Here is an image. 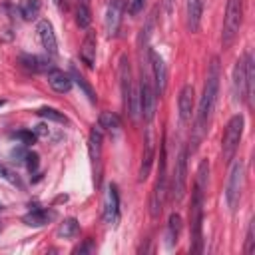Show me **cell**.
<instances>
[{"instance_id": "6da1fadb", "label": "cell", "mask_w": 255, "mask_h": 255, "mask_svg": "<svg viewBox=\"0 0 255 255\" xmlns=\"http://www.w3.org/2000/svg\"><path fill=\"white\" fill-rule=\"evenodd\" d=\"M219 78H221V66H219V58H211V64L207 68V78H205V86H203V96L199 100V108H197V116L193 122V129H191V147H187L191 153L197 149V145L201 143L205 131H207V124L211 120L215 102H217V94H219Z\"/></svg>"}, {"instance_id": "7a4b0ae2", "label": "cell", "mask_w": 255, "mask_h": 255, "mask_svg": "<svg viewBox=\"0 0 255 255\" xmlns=\"http://www.w3.org/2000/svg\"><path fill=\"white\" fill-rule=\"evenodd\" d=\"M203 193L205 189L193 183V193H191V205H189V231H191V251L199 253L203 245L201 237V223H203Z\"/></svg>"}, {"instance_id": "3957f363", "label": "cell", "mask_w": 255, "mask_h": 255, "mask_svg": "<svg viewBox=\"0 0 255 255\" xmlns=\"http://www.w3.org/2000/svg\"><path fill=\"white\" fill-rule=\"evenodd\" d=\"M241 22H243V0H227L225 16H223V30H221L223 48H229L235 42L241 30Z\"/></svg>"}, {"instance_id": "277c9868", "label": "cell", "mask_w": 255, "mask_h": 255, "mask_svg": "<svg viewBox=\"0 0 255 255\" xmlns=\"http://www.w3.org/2000/svg\"><path fill=\"white\" fill-rule=\"evenodd\" d=\"M245 187V167L241 159H235L231 163L229 169V177H227V185H225V201L229 211H235L239 201H241V193Z\"/></svg>"}, {"instance_id": "5b68a950", "label": "cell", "mask_w": 255, "mask_h": 255, "mask_svg": "<svg viewBox=\"0 0 255 255\" xmlns=\"http://www.w3.org/2000/svg\"><path fill=\"white\" fill-rule=\"evenodd\" d=\"M243 126H245V120H243L241 114H235L227 122V128H225V133H223V141H221V159L225 163L235 157V151H237L241 135H243Z\"/></svg>"}, {"instance_id": "8992f818", "label": "cell", "mask_w": 255, "mask_h": 255, "mask_svg": "<svg viewBox=\"0 0 255 255\" xmlns=\"http://www.w3.org/2000/svg\"><path fill=\"white\" fill-rule=\"evenodd\" d=\"M165 191H167V175H165V147H161L159 153V171H157V179L151 191V199H149V215L155 219L159 217L161 209H163V201H165Z\"/></svg>"}, {"instance_id": "52a82bcc", "label": "cell", "mask_w": 255, "mask_h": 255, "mask_svg": "<svg viewBox=\"0 0 255 255\" xmlns=\"http://www.w3.org/2000/svg\"><path fill=\"white\" fill-rule=\"evenodd\" d=\"M187 155L189 149L187 145L181 147L177 159H175V169H173V177H171V197L173 201H181L185 195V187H187Z\"/></svg>"}, {"instance_id": "ba28073f", "label": "cell", "mask_w": 255, "mask_h": 255, "mask_svg": "<svg viewBox=\"0 0 255 255\" xmlns=\"http://www.w3.org/2000/svg\"><path fill=\"white\" fill-rule=\"evenodd\" d=\"M155 102H157V96H155L153 84L141 72V82H139V112L145 118V122H151L153 120V116H155Z\"/></svg>"}, {"instance_id": "9c48e42d", "label": "cell", "mask_w": 255, "mask_h": 255, "mask_svg": "<svg viewBox=\"0 0 255 255\" xmlns=\"http://www.w3.org/2000/svg\"><path fill=\"white\" fill-rule=\"evenodd\" d=\"M147 58H149V66H151V76H153V90L155 96L161 98L165 94V86H167V68L163 58L155 52V50H147Z\"/></svg>"}, {"instance_id": "30bf717a", "label": "cell", "mask_w": 255, "mask_h": 255, "mask_svg": "<svg viewBox=\"0 0 255 255\" xmlns=\"http://www.w3.org/2000/svg\"><path fill=\"white\" fill-rule=\"evenodd\" d=\"M104 221L108 225H118L120 221V193L116 183H108L104 197Z\"/></svg>"}, {"instance_id": "8fae6325", "label": "cell", "mask_w": 255, "mask_h": 255, "mask_svg": "<svg viewBox=\"0 0 255 255\" xmlns=\"http://www.w3.org/2000/svg\"><path fill=\"white\" fill-rule=\"evenodd\" d=\"M120 86H122V100L124 108L129 112L131 100H133V86H131V70H129V60L126 56L120 58Z\"/></svg>"}, {"instance_id": "7c38bea8", "label": "cell", "mask_w": 255, "mask_h": 255, "mask_svg": "<svg viewBox=\"0 0 255 255\" xmlns=\"http://www.w3.org/2000/svg\"><path fill=\"white\" fill-rule=\"evenodd\" d=\"M122 14H124V0H110L108 12H106V32L110 38L118 36L120 24H122Z\"/></svg>"}, {"instance_id": "4fadbf2b", "label": "cell", "mask_w": 255, "mask_h": 255, "mask_svg": "<svg viewBox=\"0 0 255 255\" xmlns=\"http://www.w3.org/2000/svg\"><path fill=\"white\" fill-rule=\"evenodd\" d=\"M36 30H38L42 48H44L50 56H56V54H58V42H56V34H54V26H52V22H48V20H40Z\"/></svg>"}, {"instance_id": "5bb4252c", "label": "cell", "mask_w": 255, "mask_h": 255, "mask_svg": "<svg viewBox=\"0 0 255 255\" xmlns=\"http://www.w3.org/2000/svg\"><path fill=\"white\" fill-rule=\"evenodd\" d=\"M233 96L237 102L247 100V84H245V56L235 62L233 68Z\"/></svg>"}, {"instance_id": "9a60e30c", "label": "cell", "mask_w": 255, "mask_h": 255, "mask_svg": "<svg viewBox=\"0 0 255 255\" xmlns=\"http://www.w3.org/2000/svg\"><path fill=\"white\" fill-rule=\"evenodd\" d=\"M177 108H179V120L181 124H189L191 122V114H193V86L185 84L179 92L177 98Z\"/></svg>"}, {"instance_id": "2e32d148", "label": "cell", "mask_w": 255, "mask_h": 255, "mask_svg": "<svg viewBox=\"0 0 255 255\" xmlns=\"http://www.w3.org/2000/svg\"><path fill=\"white\" fill-rule=\"evenodd\" d=\"M46 76H48V84H50V88H52L54 92H58V94H66V92L72 90V76L66 74L64 70L50 68V70L46 72Z\"/></svg>"}, {"instance_id": "e0dca14e", "label": "cell", "mask_w": 255, "mask_h": 255, "mask_svg": "<svg viewBox=\"0 0 255 255\" xmlns=\"http://www.w3.org/2000/svg\"><path fill=\"white\" fill-rule=\"evenodd\" d=\"M205 0H185V14H187V28L189 32H197L201 26Z\"/></svg>"}, {"instance_id": "ac0fdd59", "label": "cell", "mask_w": 255, "mask_h": 255, "mask_svg": "<svg viewBox=\"0 0 255 255\" xmlns=\"http://www.w3.org/2000/svg\"><path fill=\"white\" fill-rule=\"evenodd\" d=\"M96 32L94 30H88L86 36H84V42L80 46V58L82 62L88 66V68H94V62H96Z\"/></svg>"}, {"instance_id": "d6986e66", "label": "cell", "mask_w": 255, "mask_h": 255, "mask_svg": "<svg viewBox=\"0 0 255 255\" xmlns=\"http://www.w3.org/2000/svg\"><path fill=\"white\" fill-rule=\"evenodd\" d=\"M54 217H56V211L44 209V207H36V209H32L30 213H26V215L22 217V221H24L28 227H42V225H46L48 221H52Z\"/></svg>"}, {"instance_id": "ffe728a7", "label": "cell", "mask_w": 255, "mask_h": 255, "mask_svg": "<svg viewBox=\"0 0 255 255\" xmlns=\"http://www.w3.org/2000/svg\"><path fill=\"white\" fill-rule=\"evenodd\" d=\"M98 124H100V129H106V131H120V128H122V120H120V116L118 114H114V112H102L100 114V120H98Z\"/></svg>"}, {"instance_id": "44dd1931", "label": "cell", "mask_w": 255, "mask_h": 255, "mask_svg": "<svg viewBox=\"0 0 255 255\" xmlns=\"http://www.w3.org/2000/svg\"><path fill=\"white\" fill-rule=\"evenodd\" d=\"M88 147H90V157H92V161L98 163L100 157H102V129H100V128H94V129L90 131Z\"/></svg>"}, {"instance_id": "7402d4cb", "label": "cell", "mask_w": 255, "mask_h": 255, "mask_svg": "<svg viewBox=\"0 0 255 255\" xmlns=\"http://www.w3.org/2000/svg\"><path fill=\"white\" fill-rule=\"evenodd\" d=\"M151 161H153V143L149 139V133H147V141H145V151H143V159H141V165H139V181H145L147 175H149V169H151Z\"/></svg>"}, {"instance_id": "603a6c76", "label": "cell", "mask_w": 255, "mask_h": 255, "mask_svg": "<svg viewBox=\"0 0 255 255\" xmlns=\"http://www.w3.org/2000/svg\"><path fill=\"white\" fill-rule=\"evenodd\" d=\"M179 231H181V217L177 213H171L169 219H167V231H165V239H167V245L169 247L177 243Z\"/></svg>"}, {"instance_id": "cb8c5ba5", "label": "cell", "mask_w": 255, "mask_h": 255, "mask_svg": "<svg viewBox=\"0 0 255 255\" xmlns=\"http://www.w3.org/2000/svg\"><path fill=\"white\" fill-rule=\"evenodd\" d=\"M20 62H22V66H24L26 70H32V72H48V70L52 68L50 62H46V60L40 58V56H22Z\"/></svg>"}, {"instance_id": "d4e9b609", "label": "cell", "mask_w": 255, "mask_h": 255, "mask_svg": "<svg viewBox=\"0 0 255 255\" xmlns=\"http://www.w3.org/2000/svg\"><path fill=\"white\" fill-rule=\"evenodd\" d=\"M76 22L80 28L88 30L90 22H92V10H90V0H80L78 2V10H76Z\"/></svg>"}, {"instance_id": "484cf974", "label": "cell", "mask_w": 255, "mask_h": 255, "mask_svg": "<svg viewBox=\"0 0 255 255\" xmlns=\"http://www.w3.org/2000/svg\"><path fill=\"white\" fill-rule=\"evenodd\" d=\"M18 8H20V14H22L24 20H34L40 14L42 2L40 0H22Z\"/></svg>"}, {"instance_id": "4316f807", "label": "cell", "mask_w": 255, "mask_h": 255, "mask_svg": "<svg viewBox=\"0 0 255 255\" xmlns=\"http://www.w3.org/2000/svg\"><path fill=\"white\" fill-rule=\"evenodd\" d=\"M78 231H80V225H78V221H76L74 217L64 219V223H60V227H58V235H60V237H66V239L76 237Z\"/></svg>"}, {"instance_id": "83f0119b", "label": "cell", "mask_w": 255, "mask_h": 255, "mask_svg": "<svg viewBox=\"0 0 255 255\" xmlns=\"http://www.w3.org/2000/svg\"><path fill=\"white\" fill-rule=\"evenodd\" d=\"M72 82H76V84L84 90V94L88 96V100H90V102H96V92H94V90H92V86L86 82V78H84L82 74H78L76 70H72Z\"/></svg>"}, {"instance_id": "f1b7e54d", "label": "cell", "mask_w": 255, "mask_h": 255, "mask_svg": "<svg viewBox=\"0 0 255 255\" xmlns=\"http://www.w3.org/2000/svg\"><path fill=\"white\" fill-rule=\"evenodd\" d=\"M38 116L40 118H44V120H48V122H58V124H68V118L62 114V112H58V110H54V108H42L40 112H38Z\"/></svg>"}, {"instance_id": "f546056e", "label": "cell", "mask_w": 255, "mask_h": 255, "mask_svg": "<svg viewBox=\"0 0 255 255\" xmlns=\"http://www.w3.org/2000/svg\"><path fill=\"white\" fill-rule=\"evenodd\" d=\"M207 175H209V161L207 159H201L199 161V167H197V177H195V183L199 187H207Z\"/></svg>"}, {"instance_id": "4dcf8cb0", "label": "cell", "mask_w": 255, "mask_h": 255, "mask_svg": "<svg viewBox=\"0 0 255 255\" xmlns=\"http://www.w3.org/2000/svg\"><path fill=\"white\" fill-rule=\"evenodd\" d=\"M0 175H2L6 181H10L12 185H18V187H22V181H20L18 173H16L14 169H10L8 165H4V163H0Z\"/></svg>"}, {"instance_id": "1f68e13d", "label": "cell", "mask_w": 255, "mask_h": 255, "mask_svg": "<svg viewBox=\"0 0 255 255\" xmlns=\"http://www.w3.org/2000/svg\"><path fill=\"white\" fill-rule=\"evenodd\" d=\"M253 219L249 221V227H247V235H245V255H251L255 251V239H253Z\"/></svg>"}, {"instance_id": "d6a6232c", "label": "cell", "mask_w": 255, "mask_h": 255, "mask_svg": "<svg viewBox=\"0 0 255 255\" xmlns=\"http://www.w3.org/2000/svg\"><path fill=\"white\" fill-rule=\"evenodd\" d=\"M14 137H16V139H20L24 145H32V143L36 141V137H38V135H36L34 131H30V129H20V131H16V133H14Z\"/></svg>"}, {"instance_id": "836d02e7", "label": "cell", "mask_w": 255, "mask_h": 255, "mask_svg": "<svg viewBox=\"0 0 255 255\" xmlns=\"http://www.w3.org/2000/svg\"><path fill=\"white\" fill-rule=\"evenodd\" d=\"M40 157H38V153H34V151H28V155H26V167H28V171L30 173H36V169H38V161Z\"/></svg>"}, {"instance_id": "e575fe53", "label": "cell", "mask_w": 255, "mask_h": 255, "mask_svg": "<svg viewBox=\"0 0 255 255\" xmlns=\"http://www.w3.org/2000/svg\"><path fill=\"white\" fill-rule=\"evenodd\" d=\"M10 155H12V159H14V161H26V155H28V151H26V145L22 143V145L14 147V149L10 151Z\"/></svg>"}, {"instance_id": "d590c367", "label": "cell", "mask_w": 255, "mask_h": 255, "mask_svg": "<svg viewBox=\"0 0 255 255\" xmlns=\"http://www.w3.org/2000/svg\"><path fill=\"white\" fill-rule=\"evenodd\" d=\"M143 2H145V0H131V2H129V14H131V16H137V14L141 12V8H143Z\"/></svg>"}, {"instance_id": "8d00e7d4", "label": "cell", "mask_w": 255, "mask_h": 255, "mask_svg": "<svg viewBox=\"0 0 255 255\" xmlns=\"http://www.w3.org/2000/svg\"><path fill=\"white\" fill-rule=\"evenodd\" d=\"M46 133H48L46 126H38V129H36V135H46Z\"/></svg>"}, {"instance_id": "74e56055", "label": "cell", "mask_w": 255, "mask_h": 255, "mask_svg": "<svg viewBox=\"0 0 255 255\" xmlns=\"http://www.w3.org/2000/svg\"><path fill=\"white\" fill-rule=\"evenodd\" d=\"M90 249H92V245H90V241H88L84 247H78V249H76V253H84V251H90Z\"/></svg>"}, {"instance_id": "f35d334b", "label": "cell", "mask_w": 255, "mask_h": 255, "mask_svg": "<svg viewBox=\"0 0 255 255\" xmlns=\"http://www.w3.org/2000/svg\"><path fill=\"white\" fill-rule=\"evenodd\" d=\"M169 10H171V0H165V12L169 14Z\"/></svg>"}, {"instance_id": "ab89813d", "label": "cell", "mask_w": 255, "mask_h": 255, "mask_svg": "<svg viewBox=\"0 0 255 255\" xmlns=\"http://www.w3.org/2000/svg\"><path fill=\"white\" fill-rule=\"evenodd\" d=\"M54 4H56L58 8H62V6H64V0H54Z\"/></svg>"}, {"instance_id": "60d3db41", "label": "cell", "mask_w": 255, "mask_h": 255, "mask_svg": "<svg viewBox=\"0 0 255 255\" xmlns=\"http://www.w3.org/2000/svg\"><path fill=\"white\" fill-rule=\"evenodd\" d=\"M0 106H4V100H0Z\"/></svg>"}]
</instances>
